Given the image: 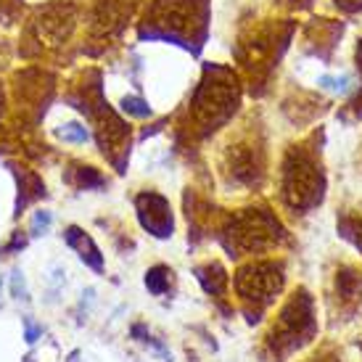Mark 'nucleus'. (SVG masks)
<instances>
[{
	"mask_svg": "<svg viewBox=\"0 0 362 362\" xmlns=\"http://www.w3.org/2000/svg\"><path fill=\"white\" fill-rule=\"evenodd\" d=\"M209 27L206 0H153L141 21V40H170L188 51H202Z\"/></svg>",
	"mask_w": 362,
	"mask_h": 362,
	"instance_id": "nucleus-1",
	"label": "nucleus"
},
{
	"mask_svg": "<svg viewBox=\"0 0 362 362\" xmlns=\"http://www.w3.org/2000/svg\"><path fill=\"white\" fill-rule=\"evenodd\" d=\"M74 85H77V88L66 95V101L90 119L103 156H109V159L114 161V167L122 172L124 156L130 153V127L111 111L109 101H103L101 71L98 69L85 71L82 80L74 82Z\"/></svg>",
	"mask_w": 362,
	"mask_h": 362,
	"instance_id": "nucleus-2",
	"label": "nucleus"
},
{
	"mask_svg": "<svg viewBox=\"0 0 362 362\" xmlns=\"http://www.w3.org/2000/svg\"><path fill=\"white\" fill-rule=\"evenodd\" d=\"M238 103H241V85H238V77L233 74V69L206 64L204 77L191 101L193 124L202 132L217 130L220 124L230 119Z\"/></svg>",
	"mask_w": 362,
	"mask_h": 362,
	"instance_id": "nucleus-3",
	"label": "nucleus"
},
{
	"mask_svg": "<svg viewBox=\"0 0 362 362\" xmlns=\"http://www.w3.org/2000/svg\"><path fill=\"white\" fill-rule=\"evenodd\" d=\"M325 175L312 146H291L281 164V196L293 211H307L322 202Z\"/></svg>",
	"mask_w": 362,
	"mask_h": 362,
	"instance_id": "nucleus-4",
	"label": "nucleus"
},
{
	"mask_svg": "<svg viewBox=\"0 0 362 362\" xmlns=\"http://www.w3.org/2000/svg\"><path fill=\"white\" fill-rule=\"evenodd\" d=\"M293 24H281V21H264V24H254L252 30L241 35V40L235 45V56L241 61L243 71L249 74L252 88H262L270 71L278 66L281 53L291 40Z\"/></svg>",
	"mask_w": 362,
	"mask_h": 362,
	"instance_id": "nucleus-5",
	"label": "nucleus"
},
{
	"mask_svg": "<svg viewBox=\"0 0 362 362\" xmlns=\"http://www.w3.org/2000/svg\"><path fill=\"white\" fill-rule=\"evenodd\" d=\"M77 21H80V6L74 0H51L40 8H35L30 19H27V30H24V48L27 51L30 45H35V51L30 56L48 51H59L64 45H69V40L74 37L77 30Z\"/></svg>",
	"mask_w": 362,
	"mask_h": 362,
	"instance_id": "nucleus-6",
	"label": "nucleus"
},
{
	"mask_svg": "<svg viewBox=\"0 0 362 362\" xmlns=\"http://www.w3.org/2000/svg\"><path fill=\"white\" fill-rule=\"evenodd\" d=\"M283 238H286V230L281 228L278 217L267 209H243L241 214L230 217L222 235L228 252L235 257L275 249Z\"/></svg>",
	"mask_w": 362,
	"mask_h": 362,
	"instance_id": "nucleus-7",
	"label": "nucleus"
},
{
	"mask_svg": "<svg viewBox=\"0 0 362 362\" xmlns=\"http://www.w3.org/2000/svg\"><path fill=\"white\" fill-rule=\"evenodd\" d=\"M138 11V0H93L85 11V48L90 56H101L109 45H117L122 32Z\"/></svg>",
	"mask_w": 362,
	"mask_h": 362,
	"instance_id": "nucleus-8",
	"label": "nucleus"
},
{
	"mask_svg": "<svg viewBox=\"0 0 362 362\" xmlns=\"http://www.w3.org/2000/svg\"><path fill=\"white\" fill-rule=\"evenodd\" d=\"M312 333H315L312 299L304 288H299L281 310V315H278V320H275L267 339H270L272 352L286 354V352H291L293 346H299V344L307 341Z\"/></svg>",
	"mask_w": 362,
	"mask_h": 362,
	"instance_id": "nucleus-9",
	"label": "nucleus"
},
{
	"mask_svg": "<svg viewBox=\"0 0 362 362\" xmlns=\"http://www.w3.org/2000/svg\"><path fill=\"white\" fill-rule=\"evenodd\" d=\"M283 264L272 259H259L243 264L235 272V293L249 310H264L283 288Z\"/></svg>",
	"mask_w": 362,
	"mask_h": 362,
	"instance_id": "nucleus-10",
	"label": "nucleus"
},
{
	"mask_svg": "<svg viewBox=\"0 0 362 362\" xmlns=\"http://www.w3.org/2000/svg\"><path fill=\"white\" fill-rule=\"evenodd\" d=\"M225 172L233 182L243 185H257L264 172V151L259 143L241 141L228 146L225 151Z\"/></svg>",
	"mask_w": 362,
	"mask_h": 362,
	"instance_id": "nucleus-11",
	"label": "nucleus"
},
{
	"mask_svg": "<svg viewBox=\"0 0 362 362\" xmlns=\"http://www.w3.org/2000/svg\"><path fill=\"white\" fill-rule=\"evenodd\" d=\"M135 211L138 220L146 230L156 235V238H170L175 230V220H172V206L170 202L153 191H146L135 199Z\"/></svg>",
	"mask_w": 362,
	"mask_h": 362,
	"instance_id": "nucleus-12",
	"label": "nucleus"
},
{
	"mask_svg": "<svg viewBox=\"0 0 362 362\" xmlns=\"http://www.w3.org/2000/svg\"><path fill=\"white\" fill-rule=\"evenodd\" d=\"M336 37H341V24L328 19H315L304 30V42H307V51L315 53V56H322L328 59L331 56V48L336 45Z\"/></svg>",
	"mask_w": 362,
	"mask_h": 362,
	"instance_id": "nucleus-13",
	"label": "nucleus"
},
{
	"mask_svg": "<svg viewBox=\"0 0 362 362\" xmlns=\"http://www.w3.org/2000/svg\"><path fill=\"white\" fill-rule=\"evenodd\" d=\"M64 241H66V246H71L74 252L80 254V259L85 262L88 267H93L95 272H103V254H101V249L95 246V241H93L90 235L82 230V228H77V225L66 228V233H64Z\"/></svg>",
	"mask_w": 362,
	"mask_h": 362,
	"instance_id": "nucleus-14",
	"label": "nucleus"
},
{
	"mask_svg": "<svg viewBox=\"0 0 362 362\" xmlns=\"http://www.w3.org/2000/svg\"><path fill=\"white\" fill-rule=\"evenodd\" d=\"M336 296L344 307H357L362 299V278L354 267H339L336 272Z\"/></svg>",
	"mask_w": 362,
	"mask_h": 362,
	"instance_id": "nucleus-15",
	"label": "nucleus"
},
{
	"mask_svg": "<svg viewBox=\"0 0 362 362\" xmlns=\"http://www.w3.org/2000/svg\"><path fill=\"white\" fill-rule=\"evenodd\" d=\"M196 278L204 286V291L211 293V296H225V291H228V272L217 262L196 267Z\"/></svg>",
	"mask_w": 362,
	"mask_h": 362,
	"instance_id": "nucleus-16",
	"label": "nucleus"
},
{
	"mask_svg": "<svg viewBox=\"0 0 362 362\" xmlns=\"http://www.w3.org/2000/svg\"><path fill=\"white\" fill-rule=\"evenodd\" d=\"M21 191H24V196H19V202H16V211H21V206H27L32 199H40V196H45V185H42V180L37 177V175H35V172L21 170V175H19V193Z\"/></svg>",
	"mask_w": 362,
	"mask_h": 362,
	"instance_id": "nucleus-17",
	"label": "nucleus"
},
{
	"mask_svg": "<svg viewBox=\"0 0 362 362\" xmlns=\"http://www.w3.org/2000/svg\"><path fill=\"white\" fill-rule=\"evenodd\" d=\"M170 283H172V270L164 267V264H156V267H151V270L146 272V288L153 296H161V293L170 291Z\"/></svg>",
	"mask_w": 362,
	"mask_h": 362,
	"instance_id": "nucleus-18",
	"label": "nucleus"
},
{
	"mask_svg": "<svg viewBox=\"0 0 362 362\" xmlns=\"http://www.w3.org/2000/svg\"><path fill=\"white\" fill-rule=\"evenodd\" d=\"M71 182H74L80 191H93V188H103V185H106V177H103L95 167H77Z\"/></svg>",
	"mask_w": 362,
	"mask_h": 362,
	"instance_id": "nucleus-19",
	"label": "nucleus"
},
{
	"mask_svg": "<svg viewBox=\"0 0 362 362\" xmlns=\"http://www.w3.org/2000/svg\"><path fill=\"white\" fill-rule=\"evenodd\" d=\"M56 138L64 143H88L90 141V130L80 122H64L56 127Z\"/></svg>",
	"mask_w": 362,
	"mask_h": 362,
	"instance_id": "nucleus-20",
	"label": "nucleus"
},
{
	"mask_svg": "<svg viewBox=\"0 0 362 362\" xmlns=\"http://www.w3.org/2000/svg\"><path fill=\"white\" fill-rule=\"evenodd\" d=\"M341 230L346 238H352L357 243V249L362 252V211H352L341 220Z\"/></svg>",
	"mask_w": 362,
	"mask_h": 362,
	"instance_id": "nucleus-21",
	"label": "nucleus"
},
{
	"mask_svg": "<svg viewBox=\"0 0 362 362\" xmlns=\"http://www.w3.org/2000/svg\"><path fill=\"white\" fill-rule=\"evenodd\" d=\"M119 106H122V111L130 114V117H141V119L151 117V106L143 101V98H138V95H124L119 101Z\"/></svg>",
	"mask_w": 362,
	"mask_h": 362,
	"instance_id": "nucleus-22",
	"label": "nucleus"
},
{
	"mask_svg": "<svg viewBox=\"0 0 362 362\" xmlns=\"http://www.w3.org/2000/svg\"><path fill=\"white\" fill-rule=\"evenodd\" d=\"M51 222H53V214L48 209L35 211L32 225H30V233H32V235H45V233H48V228H51Z\"/></svg>",
	"mask_w": 362,
	"mask_h": 362,
	"instance_id": "nucleus-23",
	"label": "nucleus"
},
{
	"mask_svg": "<svg viewBox=\"0 0 362 362\" xmlns=\"http://www.w3.org/2000/svg\"><path fill=\"white\" fill-rule=\"evenodd\" d=\"M11 293H13V299L27 302V286H24V275H21V270L11 272Z\"/></svg>",
	"mask_w": 362,
	"mask_h": 362,
	"instance_id": "nucleus-24",
	"label": "nucleus"
},
{
	"mask_svg": "<svg viewBox=\"0 0 362 362\" xmlns=\"http://www.w3.org/2000/svg\"><path fill=\"white\" fill-rule=\"evenodd\" d=\"M21 6V0H0V19L6 24H13V16H16V8Z\"/></svg>",
	"mask_w": 362,
	"mask_h": 362,
	"instance_id": "nucleus-25",
	"label": "nucleus"
},
{
	"mask_svg": "<svg viewBox=\"0 0 362 362\" xmlns=\"http://www.w3.org/2000/svg\"><path fill=\"white\" fill-rule=\"evenodd\" d=\"M24 328H27V333H24V339H27V344H35L37 339H40L42 325H37V322L32 320V317H24Z\"/></svg>",
	"mask_w": 362,
	"mask_h": 362,
	"instance_id": "nucleus-26",
	"label": "nucleus"
},
{
	"mask_svg": "<svg viewBox=\"0 0 362 362\" xmlns=\"http://www.w3.org/2000/svg\"><path fill=\"white\" fill-rule=\"evenodd\" d=\"M27 246V235L21 230H16L13 233V238H11V243L6 246V252H19V249H24Z\"/></svg>",
	"mask_w": 362,
	"mask_h": 362,
	"instance_id": "nucleus-27",
	"label": "nucleus"
},
{
	"mask_svg": "<svg viewBox=\"0 0 362 362\" xmlns=\"http://www.w3.org/2000/svg\"><path fill=\"white\" fill-rule=\"evenodd\" d=\"M336 6L341 11H346V13H357V11H362V0H333Z\"/></svg>",
	"mask_w": 362,
	"mask_h": 362,
	"instance_id": "nucleus-28",
	"label": "nucleus"
},
{
	"mask_svg": "<svg viewBox=\"0 0 362 362\" xmlns=\"http://www.w3.org/2000/svg\"><path fill=\"white\" fill-rule=\"evenodd\" d=\"M357 69H360V74H362V40L357 42ZM352 109L362 117V93L357 95V101L352 103Z\"/></svg>",
	"mask_w": 362,
	"mask_h": 362,
	"instance_id": "nucleus-29",
	"label": "nucleus"
},
{
	"mask_svg": "<svg viewBox=\"0 0 362 362\" xmlns=\"http://www.w3.org/2000/svg\"><path fill=\"white\" fill-rule=\"evenodd\" d=\"M320 85H325V88H331V90H346V85H349V80H346V77H341V80H331V77H322Z\"/></svg>",
	"mask_w": 362,
	"mask_h": 362,
	"instance_id": "nucleus-30",
	"label": "nucleus"
},
{
	"mask_svg": "<svg viewBox=\"0 0 362 362\" xmlns=\"http://www.w3.org/2000/svg\"><path fill=\"white\" fill-rule=\"evenodd\" d=\"M66 362H85V360H82V352H80V349H74V352H71L69 357H66Z\"/></svg>",
	"mask_w": 362,
	"mask_h": 362,
	"instance_id": "nucleus-31",
	"label": "nucleus"
},
{
	"mask_svg": "<svg viewBox=\"0 0 362 362\" xmlns=\"http://www.w3.org/2000/svg\"><path fill=\"white\" fill-rule=\"evenodd\" d=\"M288 3H291V6H310L312 0H288Z\"/></svg>",
	"mask_w": 362,
	"mask_h": 362,
	"instance_id": "nucleus-32",
	"label": "nucleus"
},
{
	"mask_svg": "<svg viewBox=\"0 0 362 362\" xmlns=\"http://www.w3.org/2000/svg\"><path fill=\"white\" fill-rule=\"evenodd\" d=\"M0 291H3V281H0Z\"/></svg>",
	"mask_w": 362,
	"mask_h": 362,
	"instance_id": "nucleus-33",
	"label": "nucleus"
}]
</instances>
